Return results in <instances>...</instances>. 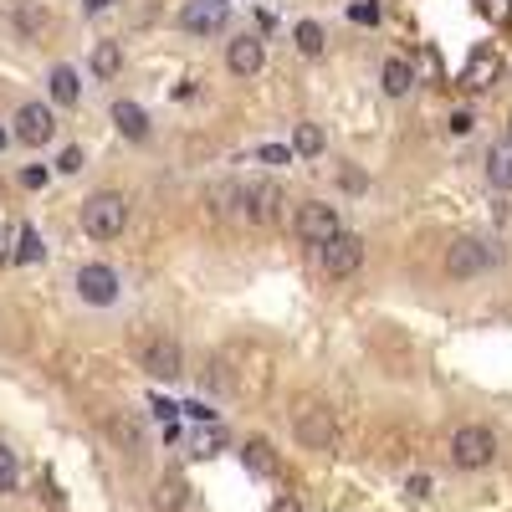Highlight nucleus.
Listing matches in <instances>:
<instances>
[{
	"mask_svg": "<svg viewBox=\"0 0 512 512\" xmlns=\"http://www.w3.org/2000/svg\"><path fill=\"white\" fill-rule=\"evenodd\" d=\"M246 200H251V221H262V226H267V221H277V205H282V190H277V185L251 190Z\"/></svg>",
	"mask_w": 512,
	"mask_h": 512,
	"instance_id": "16",
	"label": "nucleus"
},
{
	"mask_svg": "<svg viewBox=\"0 0 512 512\" xmlns=\"http://www.w3.org/2000/svg\"><path fill=\"white\" fill-rule=\"evenodd\" d=\"M77 292H82V303H93V308H108L113 297H118V277H113V267H103V262L82 267V272H77Z\"/></svg>",
	"mask_w": 512,
	"mask_h": 512,
	"instance_id": "9",
	"label": "nucleus"
},
{
	"mask_svg": "<svg viewBox=\"0 0 512 512\" xmlns=\"http://www.w3.org/2000/svg\"><path fill=\"white\" fill-rule=\"evenodd\" d=\"M292 149H297V154H308V159H313V154H323V128H318V123H297Z\"/></svg>",
	"mask_w": 512,
	"mask_h": 512,
	"instance_id": "21",
	"label": "nucleus"
},
{
	"mask_svg": "<svg viewBox=\"0 0 512 512\" xmlns=\"http://www.w3.org/2000/svg\"><path fill=\"white\" fill-rule=\"evenodd\" d=\"M6 144H11V134H6V128H0V149H6Z\"/></svg>",
	"mask_w": 512,
	"mask_h": 512,
	"instance_id": "38",
	"label": "nucleus"
},
{
	"mask_svg": "<svg viewBox=\"0 0 512 512\" xmlns=\"http://www.w3.org/2000/svg\"><path fill=\"white\" fill-rule=\"evenodd\" d=\"M241 461H246V472H256V477H277V451H272V441H246Z\"/></svg>",
	"mask_w": 512,
	"mask_h": 512,
	"instance_id": "14",
	"label": "nucleus"
},
{
	"mask_svg": "<svg viewBox=\"0 0 512 512\" xmlns=\"http://www.w3.org/2000/svg\"><path fill=\"white\" fill-rule=\"evenodd\" d=\"M16 262H41V236L26 226L21 231V246H16Z\"/></svg>",
	"mask_w": 512,
	"mask_h": 512,
	"instance_id": "25",
	"label": "nucleus"
},
{
	"mask_svg": "<svg viewBox=\"0 0 512 512\" xmlns=\"http://www.w3.org/2000/svg\"><path fill=\"white\" fill-rule=\"evenodd\" d=\"M364 267V241L354 231H338L328 246H323V272L328 277H354Z\"/></svg>",
	"mask_w": 512,
	"mask_h": 512,
	"instance_id": "5",
	"label": "nucleus"
},
{
	"mask_svg": "<svg viewBox=\"0 0 512 512\" xmlns=\"http://www.w3.org/2000/svg\"><path fill=\"white\" fill-rule=\"evenodd\" d=\"M180 497H185V487H180V482H164V497H159L164 507H180Z\"/></svg>",
	"mask_w": 512,
	"mask_h": 512,
	"instance_id": "31",
	"label": "nucleus"
},
{
	"mask_svg": "<svg viewBox=\"0 0 512 512\" xmlns=\"http://www.w3.org/2000/svg\"><path fill=\"white\" fill-rule=\"evenodd\" d=\"M297 441H303V446H313V451H328V446L338 441V420H333V410L313 405V410H303V415H297Z\"/></svg>",
	"mask_w": 512,
	"mask_h": 512,
	"instance_id": "8",
	"label": "nucleus"
},
{
	"mask_svg": "<svg viewBox=\"0 0 512 512\" xmlns=\"http://www.w3.org/2000/svg\"><path fill=\"white\" fill-rule=\"evenodd\" d=\"M492 456H497V436L487 425H461L451 436V461L461 472H482V466H492Z\"/></svg>",
	"mask_w": 512,
	"mask_h": 512,
	"instance_id": "2",
	"label": "nucleus"
},
{
	"mask_svg": "<svg viewBox=\"0 0 512 512\" xmlns=\"http://www.w3.org/2000/svg\"><path fill=\"white\" fill-rule=\"evenodd\" d=\"M57 134V118H52V108H41V103H26L21 113H16V139L21 144H31V149H41Z\"/></svg>",
	"mask_w": 512,
	"mask_h": 512,
	"instance_id": "10",
	"label": "nucleus"
},
{
	"mask_svg": "<svg viewBox=\"0 0 512 512\" xmlns=\"http://www.w3.org/2000/svg\"><path fill=\"white\" fill-rule=\"evenodd\" d=\"M338 180H344V190H354V195H359V190L369 185V175H364V169H354V164H349V169H344V175H338Z\"/></svg>",
	"mask_w": 512,
	"mask_h": 512,
	"instance_id": "27",
	"label": "nucleus"
},
{
	"mask_svg": "<svg viewBox=\"0 0 512 512\" xmlns=\"http://www.w3.org/2000/svg\"><path fill=\"white\" fill-rule=\"evenodd\" d=\"M82 6H88V11H108V6H113V0H82Z\"/></svg>",
	"mask_w": 512,
	"mask_h": 512,
	"instance_id": "36",
	"label": "nucleus"
},
{
	"mask_svg": "<svg viewBox=\"0 0 512 512\" xmlns=\"http://www.w3.org/2000/svg\"><path fill=\"white\" fill-rule=\"evenodd\" d=\"M226 16H231L226 0H185L180 26H185L190 36H216V31L226 26Z\"/></svg>",
	"mask_w": 512,
	"mask_h": 512,
	"instance_id": "7",
	"label": "nucleus"
},
{
	"mask_svg": "<svg viewBox=\"0 0 512 512\" xmlns=\"http://www.w3.org/2000/svg\"><path fill=\"white\" fill-rule=\"evenodd\" d=\"M507 139H512V118H507Z\"/></svg>",
	"mask_w": 512,
	"mask_h": 512,
	"instance_id": "39",
	"label": "nucleus"
},
{
	"mask_svg": "<svg viewBox=\"0 0 512 512\" xmlns=\"http://www.w3.org/2000/svg\"><path fill=\"white\" fill-rule=\"evenodd\" d=\"M57 169H62V175H77V169H82V149H67V154L57 159Z\"/></svg>",
	"mask_w": 512,
	"mask_h": 512,
	"instance_id": "29",
	"label": "nucleus"
},
{
	"mask_svg": "<svg viewBox=\"0 0 512 512\" xmlns=\"http://www.w3.org/2000/svg\"><path fill=\"white\" fill-rule=\"evenodd\" d=\"M410 82H415L410 62H400V57L384 62V93H390V98H405V93H410Z\"/></svg>",
	"mask_w": 512,
	"mask_h": 512,
	"instance_id": "18",
	"label": "nucleus"
},
{
	"mask_svg": "<svg viewBox=\"0 0 512 512\" xmlns=\"http://www.w3.org/2000/svg\"><path fill=\"white\" fill-rule=\"evenodd\" d=\"M139 364H144L154 379H180V369H185V354H180V344H175V338L154 333V338H144Z\"/></svg>",
	"mask_w": 512,
	"mask_h": 512,
	"instance_id": "4",
	"label": "nucleus"
},
{
	"mask_svg": "<svg viewBox=\"0 0 512 512\" xmlns=\"http://www.w3.org/2000/svg\"><path fill=\"white\" fill-rule=\"evenodd\" d=\"M349 16H354L359 26H374V21H379V6H374V0H359V6H354Z\"/></svg>",
	"mask_w": 512,
	"mask_h": 512,
	"instance_id": "26",
	"label": "nucleus"
},
{
	"mask_svg": "<svg viewBox=\"0 0 512 512\" xmlns=\"http://www.w3.org/2000/svg\"><path fill=\"white\" fill-rule=\"evenodd\" d=\"M16 482H21V466H16V451L0 441V492H16Z\"/></svg>",
	"mask_w": 512,
	"mask_h": 512,
	"instance_id": "22",
	"label": "nucleus"
},
{
	"mask_svg": "<svg viewBox=\"0 0 512 512\" xmlns=\"http://www.w3.org/2000/svg\"><path fill=\"white\" fill-rule=\"evenodd\" d=\"M487 180H492L497 190H512V139H507V144H492V154H487Z\"/></svg>",
	"mask_w": 512,
	"mask_h": 512,
	"instance_id": "15",
	"label": "nucleus"
},
{
	"mask_svg": "<svg viewBox=\"0 0 512 512\" xmlns=\"http://www.w3.org/2000/svg\"><path fill=\"white\" fill-rule=\"evenodd\" d=\"M297 236H303L308 246H328V241L338 236V210L323 205V200L297 205Z\"/></svg>",
	"mask_w": 512,
	"mask_h": 512,
	"instance_id": "3",
	"label": "nucleus"
},
{
	"mask_svg": "<svg viewBox=\"0 0 512 512\" xmlns=\"http://www.w3.org/2000/svg\"><path fill=\"white\" fill-rule=\"evenodd\" d=\"M487 267H492V251H487L482 241H472V236L456 241V246L446 251V272H451V277H477V272H487Z\"/></svg>",
	"mask_w": 512,
	"mask_h": 512,
	"instance_id": "11",
	"label": "nucleus"
},
{
	"mask_svg": "<svg viewBox=\"0 0 512 512\" xmlns=\"http://www.w3.org/2000/svg\"><path fill=\"white\" fill-rule=\"evenodd\" d=\"M492 82H502V52L497 47H477L472 57H466V67H461V88L466 93H487Z\"/></svg>",
	"mask_w": 512,
	"mask_h": 512,
	"instance_id": "6",
	"label": "nucleus"
},
{
	"mask_svg": "<svg viewBox=\"0 0 512 512\" xmlns=\"http://www.w3.org/2000/svg\"><path fill=\"white\" fill-rule=\"evenodd\" d=\"M123 226H128V200L118 190H98L82 200V231L93 241H113V236H123Z\"/></svg>",
	"mask_w": 512,
	"mask_h": 512,
	"instance_id": "1",
	"label": "nucleus"
},
{
	"mask_svg": "<svg viewBox=\"0 0 512 512\" xmlns=\"http://www.w3.org/2000/svg\"><path fill=\"white\" fill-rule=\"evenodd\" d=\"M420 67H425V77H441V62H436V52H425V57H420Z\"/></svg>",
	"mask_w": 512,
	"mask_h": 512,
	"instance_id": "33",
	"label": "nucleus"
},
{
	"mask_svg": "<svg viewBox=\"0 0 512 512\" xmlns=\"http://www.w3.org/2000/svg\"><path fill=\"white\" fill-rule=\"evenodd\" d=\"M6 246H11V231H6V226H0V262H6Z\"/></svg>",
	"mask_w": 512,
	"mask_h": 512,
	"instance_id": "35",
	"label": "nucleus"
},
{
	"mask_svg": "<svg viewBox=\"0 0 512 512\" xmlns=\"http://www.w3.org/2000/svg\"><path fill=\"white\" fill-rule=\"evenodd\" d=\"M482 11H487V16H502V6H497V0H482Z\"/></svg>",
	"mask_w": 512,
	"mask_h": 512,
	"instance_id": "37",
	"label": "nucleus"
},
{
	"mask_svg": "<svg viewBox=\"0 0 512 512\" xmlns=\"http://www.w3.org/2000/svg\"><path fill=\"white\" fill-rule=\"evenodd\" d=\"M226 62H231V72L236 77H256L267 67V47H262V36H236L231 41V52H226Z\"/></svg>",
	"mask_w": 512,
	"mask_h": 512,
	"instance_id": "12",
	"label": "nucleus"
},
{
	"mask_svg": "<svg viewBox=\"0 0 512 512\" xmlns=\"http://www.w3.org/2000/svg\"><path fill=\"white\" fill-rule=\"evenodd\" d=\"M292 159V149H282V144H267L262 149V164H287Z\"/></svg>",
	"mask_w": 512,
	"mask_h": 512,
	"instance_id": "30",
	"label": "nucleus"
},
{
	"mask_svg": "<svg viewBox=\"0 0 512 512\" xmlns=\"http://www.w3.org/2000/svg\"><path fill=\"white\" fill-rule=\"evenodd\" d=\"M118 67H123L118 41H98V47H93V72L98 77H118Z\"/></svg>",
	"mask_w": 512,
	"mask_h": 512,
	"instance_id": "20",
	"label": "nucleus"
},
{
	"mask_svg": "<svg viewBox=\"0 0 512 512\" xmlns=\"http://www.w3.org/2000/svg\"><path fill=\"white\" fill-rule=\"evenodd\" d=\"M472 123H477L472 113H466V108H456V113H451V134H472Z\"/></svg>",
	"mask_w": 512,
	"mask_h": 512,
	"instance_id": "28",
	"label": "nucleus"
},
{
	"mask_svg": "<svg viewBox=\"0 0 512 512\" xmlns=\"http://www.w3.org/2000/svg\"><path fill=\"white\" fill-rule=\"evenodd\" d=\"M113 123L123 139H149V113L139 103H113Z\"/></svg>",
	"mask_w": 512,
	"mask_h": 512,
	"instance_id": "13",
	"label": "nucleus"
},
{
	"mask_svg": "<svg viewBox=\"0 0 512 512\" xmlns=\"http://www.w3.org/2000/svg\"><path fill=\"white\" fill-rule=\"evenodd\" d=\"M11 21H16L26 36H36L41 26H47V11H41V6H31V0H11Z\"/></svg>",
	"mask_w": 512,
	"mask_h": 512,
	"instance_id": "19",
	"label": "nucleus"
},
{
	"mask_svg": "<svg viewBox=\"0 0 512 512\" xmlns=\"http://www.w3.org/2000/svg\"><path fill=\"white\" fill-rule=\"evenodd\" d=\"M226 446V431H221V425H216V431H200L195 436V456H216Z\"/></svg>",
	"mask_w": 512,
	"mask_h": 512,
	"instance_id": "24",
	"label": "nucleus"
},
{
	"mask_svg": "<svg viewBox=\"0 0 512 512\" xmlns=\"http://www.w3.org/2000/svg\"><path fill=\"white\" fill-rule=\"evenodd\" d=\"M47 82H52V98H57L62 108H72V103L82 98V82H77V72H72V67H52V77H47Z\"/></svg>",
	"mask_w": 512,
	"mask_h": 512,
	"instance_id": "17",
	"label": "nucleus"
},
{
	"mask_svg": "<svg viewBox=\"0 0 512 512\" xmlns=\"http://www.w3.org/2000/svg\"><path fill=\"white\" fill-rule=\"evenodd\" d=\"M405 492H410V497H431V477H410Z\"/></svg>",
	"mask_w": 512,
	"mask_h": 512,
	"instance_id": "32",
	"label": "nucleus"
},
{
	"mask_svg": "<svg viewBox=\"0 0 512 512\" xmlns=\"http://www.w3.org/2000/svg\"><path fill=\"white\" fill-rule=\"evenodd\" d=\"M297 52H308V57L323 52V26H318V21H303V26H297Z\"/></svg>",
	"mask_w": 512,
	"mask_h": 512,
	"instance_id": "23",
	"label": "nucleus"
},
{
	"mask_svg": "<svg viewBox=\"0 0 512 512\" xmlns=\"http://www.w3.org/2000/svg\"><path fill=\"white\" fill-rule=\"evenodd\" d=\"M272 512H308V507H303V502H292V497H287V502H277Z\"/></svg>",
	"mask_w": 512,
	"mask_h": 512,
	"instance_id": "34",
	"label": "nucleus"
}]
</instances>
